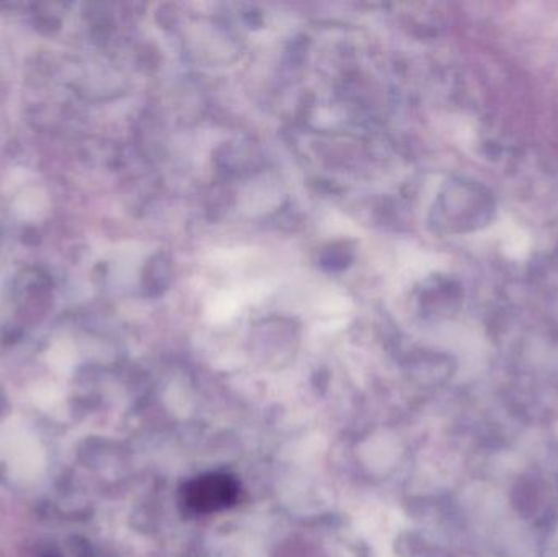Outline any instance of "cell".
Here are the masks:
<instances>
[{"label":"cell","instance_id":"1","mask_svg":"<svg viewBox=\"0 0 558 557\" xmlns=\"http://www.w3.org/2000/svg\"><path fill=\"white\" fill-rule=\"evenodd\" d=\"M238 497V484L225 474H209L189 484L185 504L196 512H216L231 506Z\"/></svg>","mask_w":558,"mask_h":557}]
</instances>
